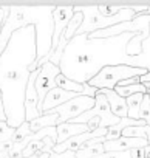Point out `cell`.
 Segmentation results:
<instances>
[{"label":"cell","mask_w":150,"mask_h":158,"mask_svg":"<svg viewBox=\"0 0 150 158\" xmlns=\"http://www.w3.org/2000/svg\"><path fill=\"white\" fill-rule=\"evenodd\" d=\"M147 73H148L147 68H139V67H132V65H107L88 82V85L98 90H104V89L115 90L116 85L125 81V79L144 76Z\"/></svg>","instance_id":"4"},{"label":"cell","mask_w":150,"mask_h":158,"mask_svg":"<svg viewBox=\"0 0 150 158\" xmlns=\"http://www.w3.org/2000/svg\"><path fill=\"white\" fill-rule=\"evenodd\" d=\"M145 17H147V16H145ZM147 19H148V20H150V17H147Z\"/></svg>","instance_id":"34"},{"label":"cell","mask_w":150,"mask_h":158,"mask_svg":"<svg viewBox=\"0 0 150 158\" xmlns=\"http://www.w3.org/2000/svg\"><path fill=\"white\" fill-rule=\"evenodd\" d=\"M74 13H82L84 14V22L78 31L76 36L82 34H93L96 31L124 23V22H132L136 19V13L132 10V6H124V10L113 16V17H104L99 14L98 6H74Z\"/></svg>","instance_id":"3"},{"label":"cell","mask_w":150,"mask_h":158,"mask_svg":"<svg viewBox=\"0 0 150 158\" xmlns=\"http://www.w3.org/2000/svg\"><path fill=\"white\" fill-rule=\"evenodd\" d=\"M104 143H105V136L93 138V139L87 141V143L76 152V156H78V158H96V156L105 153Z\"/></svg>","instance_id":"14"},{"label":"cell","mask_w":150,"mask_h":158,"mask_svg":"<svg viewBox=\"0 0 150 158\" xmlns=\"http://www.w3.org/2000/svg\"><path fill=\"white\" fill-rule=\"evenodd\" d=\"M56 129H57V144H62L73 136L88 132L87 124H74V123H62Z\"/></svg>","instance_id":"13"},{"label":"cell","mask_w":150,"mask_h":158,"mask_svg":"<svg viewBox=\"0 0 150 158\" xmlns=\"http://www.w3.org/2000/svg\"><path fill=\"white\" fill-rule=\"evenodd\" d=\"M37 59L36 27L17 30L0 56V93L6 123L17 129L25 123V93L31 77L30 67Z\"/></svg>","instance_id":"1"},{"label":"cell","mask_w":150,"mask_h":158,"mask_svg":"<svg viewBox=\"0 0 150 158\" xmlns=\"http://www.w3.org/2000/svg\"><path fill=\"white\" fill-rule=\"evenodd\" d=\"M8 13H10V6H0V31H2L5 19L8 17Z\"/></svg>","instance_id":"25"},{"label":"cell","mask_w":150,"mask_h":158,"mask_svg":"<svg viewBox=\"0 0 150 158\" xmlns=\"http://www.w3.org/2000/svg\"><path fill=\"white\" fill-rule=\"evenodd\" d=\"M40 73V68H37L36 71L31 73L30 82L26 87V93H25V121L31 123L34 119H37L39 116H42L40 110H39V95L36 90V79Z\"/></svg>","instance_id":"8"},{"label":"cell","mask_w":150,"mask_h":158,"mask_svg":"<svg viewBox=\"0 0 150 158\" xmlns=\"http://www.w3.org/2000/svg\"><path fill=\"white\" fill-rule=\"evenodd\" d=\"M59 124V115L56 112H50V113H45L42 116H39L37 119L31 121L30 123V129L33 133H37L40 132L42 129H48V127H57Z\"/></svg>","instance_id":"15"},{"label":"cell","mask_w":150,"mask_h":158,"mask_svg":"<svg viewBox=\"0 0 150 158\" xmlns=\"http://www.w3.org/2000/svg\"><path fill=\"white\" fill-rule=\"evenodd\" d=\"M96 158H132V153L130 150H125V152H105Z\"/></svg>","instance_id":"24"},{"label":"cell","mask_w":150,"mask_h":158,"mask_svg":"<svg viewBox=\"0 0 150 158\" xmlns=\"http://www.w3.org/2000/svg\"><path fill=\"white\" fill-rule=\"evenodd\" d=\"M93 118L101 119V129H108V127H113V126L121 123V118L113 115V112L110 109V104H108V99L99 90L95 96V107L90 109L88 112H85L84 115H81L79 118H76L74 121H71V123H74V124H87Z\"/></svg>","instance_id":"5"},{"label":"cell","mask_w":150,"mask_h":158,"mask_svg":"<svg viewBox=\"0 0 150 158\" xmlns=\"http://www.w3.org/2000/svg\"><path fill=\"white\" fill-rule=\"evenodd\" d=\"M148 143L141 138H125L121 136L119 139L115 141H105L104 149L105 152H125V150H133V149H144L147 147Z\"/></svg>","instance_id":"11"},{"label":"cell","mask_w":150,"mask_h":158,"mask_svg":"<svg viewBox=\"0 0 150 158\" xmlns=\"http://www.w3.org/2000/svg\"><path fill=\"white\" fill-rule=\"evenodd\" d=\"M93 107H95V98H90L87 95H78L76 98H73L71 101L65 102L63 106L54 109L53 112H56L59 115V124H62V123L74 121L76 118H79L81 115H84L85 112H88Z\"/></svg>","instance_id":"6"},{"label":"cell","mask_w":150,"mask_h":158,"mask_svg":"<svg viewBox=\"0 0 150 158\" xmlns=\"http://www.w3.org/2000/svg\"><path fill=\"white\" fill-rule=\"evenodd\" d=\"M76 96H78L76 93H71V92H67V90H62V89L56 87V89H53V90L47 95V98H45V101H43V104H42V107H40V113H42V115L50 113V112H53L54 109L63 106L65 102L71 101L73 98H76Z\"/></svg>","instance_id":"10"},{"label":"cell","mask_w":150,"mask_h":158,"mask_svg":"<svg viewBox=\"0 0 150 158\" xmlns=\"http://www.w3.org/2000/svg\"><path fill=\"white\" fill-rule=\"evenodd\" d=\"M115 92L119 95V96H122L124 99H127V98H130V96H133V95H147L145 93V87L142 85V84H133V85H127V87H116L115 89Z\"/></svg>","instance_id":"19"},{"label":"cell","mask_w":150,"mask_h":158,"mask_svg":"<svg viewBox=\"0 0 150 158\" xmlns=\"http://www.w3.org/2000/svg\"><path fill=\"white\" fill-rule=\"evenodd\" d=\"M144 87H145V93L147 95H150V82H141Z\"/></svg>","instance_id":"31"},{"label":"cell","mask_w":150,"mask_h":158,"mask_svg":"<svg viewBox=\"0 0 150 158\" xmlns=\"http://www.w3.org/2000/svg\"><path fill=\"white\" fill-rule=\"evenodd\" d=\"M60 67L57 65H53L51 62H47L42 68H40V73L36 79V90H37V95H39V110L47 98V95L56 89V77L57 74H60Z\"/></svg>","instance_id":"7"},{"label":"cell","mask_w":150,"mask_h":158,"mask_svg":"<svg viewBox=\"0 0 150 158\" xmlns=\"http://www.w3.org/2000/svg\"><path fill=\"white\" fill-rule=\"evenodd\" d=\"M47 143L43 139H33L30 141V144L26 146V149L23 150V158H30L33 155H40L43 153V149H45Z\"/></svg>","instance_id":"20"},{"label":"cell","mask_w":150,"mask_h":158,"mask_svg":"<svg viewBox=\"0 0 150 158\" xmlns=\"http://www.w3.org/2000/svg\"><path fill=\"white\" fill-rule=\"evenodd\" d=\"M74 16V6H56L53 11V19H54V34H53V44H51V53L57 48L59 40L62 34L65 33L70 20ZM50 53V54H51Z\"/></svg>","instance_id":"9"},{"label":"cell","mask_w":150,"mask_h":158,"mask_svg":"<svg viewBox=\"0 0 150 158\" xmlns=\"http://www.w3.org/2000/svg\"><path fill=\"white\" fill-rule=\"evenodd\" d=\"M56 6H10L8 17L3 22L0 31V56L5 51L11 36L28 25L36 27V44H37V60L43 59L51 53L54 19L53 11Z\"/></svg>","instance_id":"2"},{"label":"cell","mask_w":150,"mask_h":158,"mask_svg":"<svg viewBox=\"0 0 150 158\" xmlns=\"http://www.w3.org/2000/svg\"><path fill=\"white\" fill-rule=\"evenodd\" d=\"M16 133V129L11 127L6 121H0V143L11 141Z\"/></svg>","instance_id":"21"},{"label":"cell","mask_w":150,"mask_h":158,"mask_svg":"<svg viewBox=\"0 0 150 158\" xmlns=\"http://www.w3.org/2000/svg\"><path fill=\"white\" fill-rule=\"evenodd\" d=\"M30 158H51V155L50 153H40V155H33Z\"/></svg>","instance_id":"30"},{"label":"cell","mask_w":150,"mask_h":158,"mask_svg":"<svg viewBox=\"0 0 150 158\" xmlns=\"http://www.w3.org/2000/svg\"><path fill=\"white\" fill-rule=\"evenodd\" d=\"M122 136L125 138H141L145 139L150 146V126H141V127H127L122 130Z\"/></svg>","instance_id":"17"},{"label":"cell","mask_w":150,"mask_h":158,"mask_svg":"<svg viewBox=\"0 0 150 158\" xmlns=\"http://www.w3.org/2000/svg\"><path fill=\"white\" fill-rule=\"evenodd\" d=\"M130 153H132V158H147L145 147L144 149H133V150H130Z\"/></svg>","instance_id":"26"},{"label":"cell","mask_w":150,"mask_h":158,"mask_svg":"<svg viewBox=\"0 0 150 158\" xmlns=\"http://www.w3.org/2000/svg\"><path fill=\"white\" fill-rule=\"evenodd\" d=\"M50 155H51V158H78V156H76V152H63V153L57 155V153H54V152L51 150Z\"/></svg>","instance_id":"27"},{"label":"cell","mask_w":150,"mask_h":158,"mask_svg":"<svg viewBox=\"0 0 150 158\" xmlns=\"http://www.w3.org/2000/svg\"><path fill=\"white\" fill-rule=\"evenodd\" d=\"M144 95H133L130 98H127V107H128V116L130 119H139V110H141V104H142Z\"/></svg>","instance_id":"18"},{"label":"cell","mask_w":150,"mask_h":158,"mask_svg":"<svg viewBox=\"0 0 150 158\" xmlns=\"http://www.w3.org/2000/svg\"><path fill=\"white\" fill-rule=\"evenodd\" d=\"M102 95H105V98L108 99V104H110V109L113 112L115 116L124 119L128 116V107H127V99H124L122 96H119L115 90H99Z\"/></svg>","instance_id":"12"},{"label":"cell","mask_w":150,"mask_h":158,"mask_svg":"<svg viewBox=\"0 0 150 158\" xmlns=\"http://www.w3.org/2000/svg\"><path fill=\"white\" fill-rule=\"evenodd\" d=\"M139 119L145 121L150 126V95H144L141 110H139Z\"/></svg>","instance_id":"22"},{"label":"cell","mask_w":150,"mask_h":158,"mask_svg":"<svg viewBox=\"0 0 150 158\" xmlns=\"http://www.w3.org/2000/svg\"><path fill=\"white\" fill-rule=\"evenodd\" d=\"M56 87H59L62 90H67V92H71V93H76V95H84V92H85V84L74 82L62 73L57 74V77H56Z\"/></svg>","instance_id":"16"},{"label":"cell","mask_w":150,"mask_h":158,"mask_svg":"<svg viewBox=\"0 0 150 158\" xmlns=\"http://www.w3.org/2000/svg\"><path fill=\"white\" fill-rule=\"evenodd\" d=\"M141 82H150V71L144 76H141Z\"/></svg>","instance_id":"29"},{"label":"cell","mask_w":150,"mask_h":158,"mask_svg":"<svg viewBox=\"0 0 150 158\" xmlns=\"http://www.w3.org/2000/svg\"><path fill=\"white\" fill-rule=\"evenodd\" d=\"M13 146H14L13 139H11V141H5V143H0V150H2V152H8V153H10V150L13 149Z\"/></svg>","instance_id":"28"},{"label":"cell","mask_w":150,"mask_h":158,"mask_svg":"<svg viewBox=\"0 0 150 158\" xmlns=\"http://www.w3.org/2000/svg\"><path fill=\"white\" fill-rule=\"evenodd\" d=\"M147 158H150V153H148V155H147Z\"/></svg>","instance_id":"33"},{"label":"cell","mask_w":150,"mask_h":158,"mask_svg":"<svg viewBox=\"0 0 150 158\" xmlns=\"http://www.w3.org/2000/svg\"><path fill=\"white\" fill-rule=\"evenodd\" d=\"M0 158H11V156H10L8 152H2V150H0Z\"/></svg>","instance_id":"32"},{"label":"cell","mask_w":150,"mask_h":158,"mask_svg":"<svg viewBox=\"0 0 150 158\" xmlns=\"http://www.w3.org/2000/svg\"><path fill=\"white\" fill-rule=\"evenodd\" d=\"M124 10V6H110V5H98V11L104 17H113L119 14Z\"/></svg>","instance_id":"23"}]
</instances>
